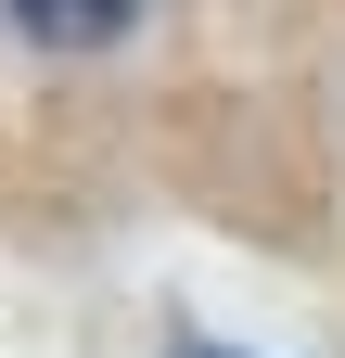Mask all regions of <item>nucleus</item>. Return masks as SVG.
Listing matches in <instances>:
<instances>
[{"label": "nucleus", "instance_id": "f257e3e1", "mask_svg": "<svg viewBox=\"0 0 345 358\" xmlns=\"http://www.w3.org/2000/svg\"><path fill=\"white\" fill-rule=\"evenodd\" d=\"M128 13L141 0H0V26L38 52H103V38H128Z\"/></svg>", "mask_w": 345, "mask_h": 358}, {"label": "nucleus", "instance_id": "f03ea898", "mask_svg": "<svg viewBox=\"0 0 345 358\" xmlns=\"http://www.w3.org/2000/svg\"><path fill=\"white\" fill-rule=\"evenodd\" d=\"M179 358H230V345H179Z\"/></svg>", "mask_w": 345, "mask_h": 358}]
</instances>
